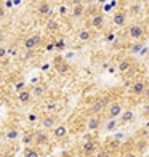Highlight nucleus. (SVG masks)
I'll return each mask as SVG.
<instances>
[{
	"label": "nucleus",
	"mask_w": 149,
	"mask_h": 157,
	"mask_svg": "<svg viewBox=\"0 0 149 157\" xmlns=\"http://www.w3.org/2000/svg\"><path fill=\"white\" fill-rule=\"evenodd\" d=\"M40 45H42V35L40 34H31L29 37H26V40L23 42V47L26 50H29V52L39 48Z\"/></svg>",
	"instance_id": "1"
},
{
	"label": "nucleus",
	"mask_w": 149,
	"mask_h": 157,
	"mask_svg": "<svg viewBox=\"0 0 149 157\" xmlns=\"http://www.w3.org/2000/svg\"><path fill=\"white\" fill-rule=\"evenodd\" d=\"M144 34H146V29H144V26H141V24H132L128 27V37L133 39V40H139Z\"/></svg>",
	"instance_id": "2"
},
{
	"label": "nucleus",
	"mask_w": 149,
	"mask_h": 157,
	"mask_svg": "<svg viewBox=\"0 0 149 157\" xmlns=\"http://www.w3.org/2000/svg\"><path fill=\"white\" fill-rule=\"evenodd\" d=\"M127 19H128L127 11L125 10H117L114 13V16H112V24H114L116 27H124L127 24Z\"/></svg>",
	"instance_id": "3"
},
{
	"label": "nucleus",
	"mask_w": 149,
	"mask_h": 157,
	"mask_svg": "<svg viewBox=\"0 0 149 157\" xmlns=\"http://www.w3.org/2000/svg\"><path fill=\"white\" fill-rule=\"evenodd\" d=\"M106 111H108V117L109 119H119L120 114H122V111H124V108H122L120 103H111V104H108Z\"/></svg>",
	"instance_id": "4"
},
{
	"label": "nucleus",
	"mask_w": 149,
	"mask_h": 157,
	"mask_svg": "<svg viewBox=\"0 0 149 157\" xmlns=\"http://www.w3.org/2000/svg\"><path fill=\"white\" fill-rule=\"evenodd\" d=\"M56 125H58V117L55 114H47V116L42 117V127L47 128V130H53Z\"/></svg>",
	"instance_id": "5"
},
{
	"label": "nucleus",
	"mask_w": 149,
	"mask_h": 157,
	"mask_svg": "<svg viewBox=\"0 0 149 157\" xmlns=\"http://www.w3.org/2000/svg\"><path fill=\"white\" fill-rule=\"evenodd\" d=\"M52 135H53L55 140H64L67 136V127L64 124H58L52 130Z\"/></svg>",
	"instance_id": "6"
},
{
	"label": "nucleus",
	"mask_w": 149,
	"mask_h": 157,
	"mask_svg": "<svg viewBox=\"0 0 149 157\" xmlns=\"http://www.w3.org/2000/svg\"><path fill=\"white\" fill-rule=\"evenodd\" d=\"M106 108H108V101H106V99H98V101H95L90 106V112L93 114V116H98V114Z\"/></svg>",
	"instance_id": "7"
},
{
	"label": "nucleus",
	"mask_w": 149,
	"mask_h": 157,
	"mask_svg": "<svg viewBox=\"0 0 149 157\" xmlns=\"http://www.w3.org/2000/svg\"><path fill=\"white\" fill-rule=\"evenodd\" d=\"M101 127V117L99 116H90L88 120H87V128L90 132H95Z\"/></svg>",
	"instance_id": "8"
},
{
	"label": "nucleus",
	"mask_w": 149,
	"mask_h": 157,
	"mask_svg": "<svg viewBox=\"0 0 149 157\" xmlns=\"http://www.w3.org/2000/svg\"><path fill=\"white\" fill-rule=\"evenodd\" d=\"M132 91L135 95H143L144 91H146V82L143 80H136L133 85H132Z\"/></svg>",
	"instance_id": "9"
},
{
	"label": "nucleus",
	"mask_w": 149,
	"mask_h": 157,
	"mask_svg": "<svg viewBox=\"0 0 149 157\" xmlns=\"http://www.w3.org/2000/svg\"><path fill=\"white\" fill-rule=\"evenodd\" d=\"M18 101L21 103V104H29L31 101H32V96H31V91L29 90H23V91H19L18 93Z\"/></svg>",
	"instance_id": "10"
},
{
	"label": "nucleus",
	"mask_w": 149,
	"mask_h": 157,
	"mask_svg": "<svg viewBox=\"0 0 149 157\" xmlns=\"http://www.w3.org/2000/svg\"><path fill=\"white\" fill-rule=\"evenodd\" d=\"M133 117H135V112L132 109H124L119 119H120V124H127V122H132Z\"/></svg>",
	"instance_id": "11"
},
{
	"label": "nucleus",
	"mask_w": 149,
	"mask_h": 157,
	"mask_svg": "<svg viewBox=\"0 0 149 157\" xmlns=\"http://www.w3.org/2000/svg\"><path fill=\"white\" fill-rule=\"evenodd\" d=\"M37 13L39 15H50L52 13V3H48V2H40L37 5Z\"/></svg>",
	"instance_id": "12"
},
{
	"label": "nucleus",
	"mask_w": 149,
	"mask_h": 157,
	"mask_svg": "<svg viewBox=\"0 0 149 157\" xmlns=\"http://www.w3.org/2000/svg\"><path fill=\"white\" fill-rule=\"evenodd\" d=\"M29 91H31L32 98H42L45 95V87H44V85H35V87H32Z\"/></svg>",
	"instance_id": "13"
},
{
	"label": "nucleus",
	"mask_w": 149,
	"mask_h": 157,
	"mask_svg": "<svg viewBox=\"0 0 149 157\" xmlns=\"http://www.w3.org/2000/svg\"><path fill=\"white\" fill-rule=\"evenodd\" d=\"M32 140H34V143H37V144H45V143L48 141V136L44 132H35L32 135Z\"/></svg>",
	"instance_id": "14"
},
{
	"label": "nucleus",
	"mask_w": 149,
	"mask_h": 157,
	"mask_svg": "<svg viewBox=\"0 0 149 157\" xmlns=\"http://www.w3.org/2000/svg\"><path fill=\"white\" fill-rule=\"evenodd\" d=\"M91 26H93L95 29H101L104 26V16L103 15H95L91 18Z\"/></svg>",
	"instance_id": "15"
},
{
	"label": "nucleus",
	"mask_w": 149,
	"mask_h": 157,
	"mask_svg": "<svg viewBox=\"0 0 149 157\" xmlns=\"http://www.w3.org/2000/svg\"><path fill=\"white\" fill-rule=\"evenodd\" d=\"M77 35H79V40H80V42H90L91 37H93V35H91V32H90V29H80Z\"/></svg>",
	"instance_id": "16"
},
{
	"label": "nucleus",
	"mask_w": 149,
	"mask_h": 157,
	"mask_svg": "<svg viewBox=\"0 0 149 157\" xmlns=\"http://www.w3.org/2000/svg\"><path fill=\"white\" fill-rule=\"evenodd\" d=\"M132 67V59L130 58H124L122 61L119 63V72H125V71H128Z\"/></svg>",
	"instance_id": "17"
},
{
	"label": "nucleus",
	"mask_w": 149,
	"mask_h": 157,
	"mask_svg": "<svg viewBox=\"0 0 149 157\" xmlns=\"http://www.w3.org/2000/svg\"><path fill=\"white\" fill-rule=\"evenodd\" d=\"M95 149H96V143L91 141V140L87 141V143L83 144V152H85V154H93Z\"/></svg>",
	"instance_id": "18"
},
{
	"label": "nucleus",
	"mask_w": 149,
	"mask_h": 157,
	"mask_svg": "<svg viewBox=\"0 0 149 157\" xmlns=\"http://www.w3.org/2000/svg\"><path fill=\"white\" fill-rule=\"evenodd\" d=\"M83 10H85L83 3H80V2L74 3V6H72V16H82L83 15Z\"/></svg>",
	"instance_id": "19"
},
{
	"label": "nucleus",
	"mask_w": 149,
	"mask_h": 157,
	"mask_svg": "<svg viewBox=\"0 0 149 157\" xmlns=\"http://www.w3.org/2000/svg\"><path fill=\"white\" fill-rule=\"evenodd\" d=\"M5 136L6 140H13V141H16L19 138V132L16 130V128H8V130L5 132Z\"/></svg>",
	"instance_id": "20"
},
{
	"label": "nucleus",
	"mask_w": 149,
	"mask_h": 157,
	"mask_svg": "<svg viewBox=\"0 0 149 157\" xmlns=\"http://www.w3.org/2000/svg\"><path fill=\"white\" fill-rule=\"evenodd\" d=\"M24 157H40V155H39V152L35 151L34 147L26 146V147H24Z\"/></svg>",
	"instance_id": "21"
},
{
	"label": "nucleus",
	"mask_w": 149,
	"mask_h": 157,
	"mask_svg": "<svg viewBox=\"0 0 149 157\" xmlns=\"http://www.w3.org/2000/svg\"><path fill=\"white\" fill-rule=\"evenodd\" d=\"M117 119H109V122L106 124V132H112V130H116V127H117Z\"/></svg>",
	"instance_id": "22"
},
{
	"label": "nucleus",
	"mask_w": 149,
	"mask_h": 157,
	"mask_svg": "<svg viewBox=\"0 0 149 157\" xmlns=\"http://www.w3.org/2000/svg\"><path fill=\"white\" fill-rule=\"evenodd\" d=\"M23 143H24V144H27V146L32 144V143H34V140H32V135H31V133H26L24 136H23Z\"/></svg>",
	"instance_id": "23"
},
{
	"label": "nucleus",
	"mask_w": 149,
	"mask_h": 157,
	"mask_svg": "<svg viewBox=\"0 0 149 157\" xmlns=\"http://www.w3.org/2000/svg\"><path fill=\"white\" fill-rule=\"evenodd\" d=\"M6 53H8L6 47H5V45H0V59H3L5 56H6Z\"/></svg>",
	"instance_id": "24"
},
{
	"label": "nucleus",
	"mask_w": 149,
	"mask_h": 157,
	"mask_svg": "<svg viewBox=\"0 0 149 157\" xmlns=\"http://www.w3.org/2000/svg\"><path fill=\"white\" fill-rule=\"evenodd\" d=\"M23 90H26V82L21 80V82H18V83H16V91L19 93V91H23Z\"/></svg>",
	"instance_id": "25"
},
{
	"label": "nucleus",
	"mask_w": 149,
	"mask_h": 157,
	"mask_svg": "<svg viewBox=\"0 0 149 157\" xmlns=\"http://www.w3.org/2000/svg\"><path fill=\"white\" fill-rule=\"evenodd\" d=\"M141 44H135V47L133 48H130V53H136V52H141Z\"/></svg>",
	"instance_id": "26"
},
{
	"label": "nucleus",
	"mask_w": 149,
	"mask_h": 157,
	"mask_svg": "<svg viewBox=\"0 0 149 157\" xmlns=\"http://www.w3.org/2000/svg\"><path fill=\"white\" fill-rule=\"evenodd\" d=\"M56 47L63 48V47H64V40H58V42H56Z\"/></svg>",
	"instance_id": "27"
},
{
	"label": "nucleus",
	"mask_w": 149,
	"mask_h": 157,
	"mask_svg": "<svg viewBox=\"0 0 149 157\" xmlns=\"http://www.w3.org/2000/svg\"><path fill=\"white\" fill-rule=\"evenodd\" d=\"M120 157H136V155H135L133 152H125V154H122Z\"/></svg>",
	"instance_id": "28"
},
{
	"label": "nucleus",
	"mask_w": 149,
	"mask_h": 157,
	"mask_svg": "<svg viewBox=\"0 0 149 157\" xmlns=\"http://www.w3.org/2000/svg\"><path fill=\"white\" fill-rule=\"evenodd\" d=\"M0 157H13V154H10V152L8 154H0Z\"/></svg>",
	"instance_id": "29"
},
{
	"label": "nucleus",
	"mask_w": 149,
	"mask_h": 157,
	"mask_svg": "<svg viewBox=\"0 0 149 157\" xmlns=\"http://www.w3.org/2000/svg\"><path fill=\"white\" fill-rule=\"evenodd\" d=\"M101 157H112V155H111L109 152H103V154H101Z\"/></svg>",
	"instance_id": "30"
}]
</instances>
